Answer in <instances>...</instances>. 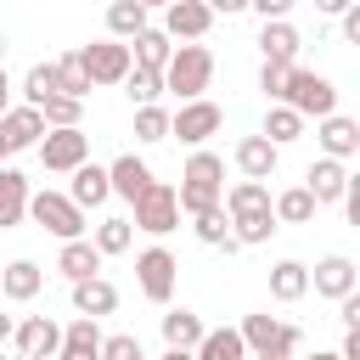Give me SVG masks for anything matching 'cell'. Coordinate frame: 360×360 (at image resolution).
Wrapping results in <instances>:
<instances>
[{"instance_id":"cell-38","label":"cell","mask_w":360,"mask_h":360,"mask_svg":"<svg viewBox=\"0 0 360 360\" xmlns=\"http://www.w3.org/2000/svg\"><path fill=\"white\" fill-rule=\"evenodd\" d=\"M281 225H276V214H248V219H231V236H236V248H259V242H270Z\"/></svg>"},{"instance_id":"cell-10","label":"cell","mask_w":360,"mask_h":360,"mask_svg":"<svg viewBox=\"0 0 360 360\" xmlns=\"http://www.w3.org/2000/svg\"><path fill=\"white\" fill-rule=\"evenodd\" d=\"M174 276H180V264H174L169 248H141L135 253V281H141V292L152 304H169L174 298Z\"/></svg>"},{"instance_id":"cell-32","label":"cell","mask_w":360,"mask_h":360,"mask_svg":"<svg viewBox=\"0 0 360 360\" xmlns=\"http://www.w3.org/2000/svg\"><path fill=\"white\" fill-rule=\"evenodd\" d=\"M315 208H321V202H315V197H309L304 186H292V191H281V197L270 202L276 225H309V219H315Z\"/></svg>"},{"instance_id":"cell-56","label":"cell","mask_w":360,"mask_h":360,"mask_svg":"<svg viewBox=\"0 0 360 360\" xmlns=\"http://www.w3.org/2000/svg\"><path fill=\"white\" fill-rule=\"evenodd\" d=\"M304 360H338V354H326V349H315V354H304Z\"/></svg>"},{"instance_id":"cell-3","label":"cell","mask_w":360,"mask_h":360,"mask_svg":"<svg viewBox=\"0 0 360 360\" xmlns=\"http://www.w3.org/2000/svg\"><path fill=\"white\" fill-rule=\"evenodd\" d=\"M281 107H292L298 118H326V112H338V84L326 73L292 68L287 73V90H281Z\"/></svg>"},{"instance_id":"cell-47","label":"cell","mask_w":360,"mask_h":360,"mask_svg":"<svg viewBox=\"0 0 360 360\" xmlns=\"http://www.w3.org/2000/svg\"><path fill=\"white\" fill-rule=\"evenodd\" d=\"M202 6H208L214 17H219V11H225V17H236V11H248V0H202Z\"/></svg>"},{"instance_id":"cell-17","label":"cell","mask_w":360,"mask_h":360,"mask_svg":"<svg viewBox=\"0 0 360 360\" xmlns=\"http://www.w3.org/2000/svg\"><path fill=\"white\" fill-rule=\"evenodd\" d=\"M276 163H281V152H276L264 135H242V141H236V169H242V180H270Z\"/></svg>"},{"instance_id":"cell-41","label":"cell","mask_w":360,"mask_h":360,"mask_svg":"<svg viewBox=\"0 0 360 360\" xmlns=\"http://www.w3.org/2000/svg\"><path fill=\"white\" fill-rule=\"evenodd\" d=\"M135 141H169V112L163 107H135Z\"/></svg>"},{"instance_id":"cell-39","label":"cell","mask_w":360,"mask_h":360,"mask_svg":"<svg viewBox=\"0 0 360 360\" xmlns=\"http://www.w3.org/2000/svg\"><path fill=\"white\" fill-rule=\"evenodd\" d=\"M79 112H84V101H73V96H51V101L39 107L45 129H79Z\"/></svg>"},{"instance_id":"cell-57","label":"cell","mask_w":360,"mask_h":360,"mask_svg":"<svg viewBox=\"0 0 360 360\" xmlns=\"http://www.w3.org/2000/svg\"><path fill=\"white\" fill-rule=\"evenodd\" d=\"M0 68H6V34H0Z\"/></svg>"},{"instance_id":"cell-46","label":"cell","mask_w":360,"mask_h":360,"mask_svg":"<svg viewBox=\"0 0 360 360\" xmlns=\"http://www.w3.org/2000/svg\"><path fill=\"white\" fill-rule=\"evenodd\" d=\"M343 39H349V45H360V6H349V11H343Z\"/></svg>"},{"instance_id":"cell-4","label":"cell","mask_w":360,"mask_h":360,"mask_svg":"<svg viewBox=\"0 0 360 360\" xmlns=\"http://www.w3.org/2000/svg\"><path fill=\"white\" fill-rule=\"evenodd\" d=\"M28 219L34 225H45L51 236H62V242H79L90 225H84V208L68 197V191H28Z\"/></svg>"},{"instance_id":"cell-23","label":"cell","mask_w":360,"mask_h":360,"mask_svg":"<svg viewBox=\"0 0 360 360\" xmlns=\"http://www.w3.org/2000/svg\"><path fill=\"white\" fill-rule=\"evenodd\" d=\"M174 56V39L163 34V28H141L135 39H129V62L135 68H152V73H163V62Z\"/></svg>"},{"instance_id":"cell-25","label":"cell","mask_w":360,"mask_h":360,"mask_svg":"<svg viewBox=\"0 0 360 360\" xmlns=\"http://www.w3.org/2000/svg\"><path fill=\"white\" fill-rule=\"evenodd\" d=\"M0 129H6L11 152H22V146H39V135H45V118H39V107H6Z\"/></svg>"},{"instance_id":"cell-1","label":"cell","mask_w":360,"mask_h":360,"mask_svg":"<svg viewBox=\"0 0 360 360\" xmlns=\"http://www.w3.org/2000/svg\"><path fill=\"white\" fill-rule=\"evenodd\" d=\"M219 197H225V163H219V152H191L186 158V174H180V186H174V202H180V214H208V208H219Z\"/></svg>"},{"instance_id":"cell-52","label":"cell","mask_w":360,"mask_h":360,"mask_svg":"<svg viewBox=\"0 0 360 360\" xmlns=\"http://www.w3.org/2000/svg\"><path fill=\"white\" fill-rule=\"evenodd\" d=\"M11 332H17V321H11V315H0V343H6Z\"/></svg>"},{"instance_id":"cell-18","label":"cell","mask_w":360,"mask_h":360,"mask_svg":"<svg viewBox=\"0 0 360 360\" xmlns=\"http://www.w3.org/2000/svg\"><path fill=\"white\" fill-rule=\"evenodd\" d=\"M56 360H101V332H96L90 315H73V321L62 326V349H56Z\"/></svg>"},{"instance_id":"cell-50","label":"cell","mask_w":360,"mask_h":360,"mask_svg":"<svg viewBox=\"0 0 360 360\" xmlns=\"http://www.w3.org/2000/svg\"><path fill=\"white\" fill-rule=\"evenodd\" d=\"M6 107H11V79H6V68H0V118H6Z\"/></svg>"},{"instance_id":"cell-2","label":"cell","mask_w":360,"mask_h":360,"mask_svg":"<svg viewBox=\"0 0 360 360\" xmlns=\"http://www.w3.org/2000/svg\"><path fill=\"white\" fill-rule=\"evenodd\" d=\"M214 84V51L208 45H174V56L163 62V90L180 101H197Z\"/></svg>"},{"instance_id":"cell-37","label":"cell","mask_w":360,"mask_h":360,"mask_svg":"<svg viewBox=\"0 0 360 360\" xmlns=\"http://www.w3.org/2000/svg\"><path fill=\"white\" fill-rule=\"evenodd\" d=\"M124 90H129L135 107H158V96H163V73H152V68H129V73H124Z\"/></svg>"},{"instance_id":"cell-16","label":"cell","mask_w":360,"mask_h":360,"mask_svg":"<svg viewBox=\"0 0 360 360\" xmlns=\"http://www.w3.org/2000/svg\"><path fill=\"white\" fill-rule=\"evenodd\" d=\"M343 186H349V163H338V158H315L304 174V191L315 202H343Z\"/></svg>"},{"instance_id":"cell-27","label":"cell","mask_w":360,"mask_h":360,"mask_svg":"<svg viewBox=\"0 0 360 360\" xmlns=\"http://www.w3.org/2000/svg\"><path fill=\"white\" fill-rule=\"evenodd\" d=\"M298 45H304V39H298V28H292L287 17H281V22H264V28H259V51H264V62H287V68H292Z\"/></svg>"},{"instance_id":"cell-6","label":"cell","mask_w":360,"mask_h":360,"mask_svg":"<svg viewBox=\"0 0 360 360\" xmlns=\"http://www.w3.org/2000/svg\"><path fill=\"white\" fill-rule=\"evenodd\" d=\"M236 332H242V349L248 354H270V349L276 354H298V343H304V332L287 326V321H276V315H248Z\"/></svg>"},{"instance_id":"cell-44","label":"cell","mask_w":360,"mask_h":360,"mask_svg":"<svg viewBox=\"0 0 360 360\" xmlns=\"http://www.w3.org/2000/svg\"><path fill=\"white\" fill-rule=\"evenodd\" d=\"M248 6H253V11L264 17V22H281V17L292 11V0H248Z\"/></svg>"},{"instance_id":"cell-51","label":"cell","mask_w":360,"mask_h":360,"mask_svg":"<svg viewBox=\"0 0 360 360\" xmlns=\"http://www.w3.org/2000/svg\"><path fill=\"white\" fill-rule=\"evenodd\" d=\"M163 360H197L191 349H163Z\"/></svg>"},{"instance_id":"cell-7","label":"cell","mask_w":360,"mask_h":360,"mask_svg":"<svg viewBox=\"0 0 360 360\" xmlns=\"http://www.w3.org/2000/svg\"><path fill=\"white\" fill-rule=\"evenodd\" d=\"M73 56H79V68H84V79H90V84H124V73L135 68V62H129V45H118V39L79 45Z\"/></svg>"},{"instance_id":"cell-49","label":"cell","mask_w":360,"mask_h":360,"mask_svg":"<svg viewBox=\"0 0 360 360\" xmlns=\"http://www.w3.org/2000/svg\"><path fill=\"white\" fill-rule=\"evenodd\" d=\"M354 0H315V11H326V17H343Z\"/></svg>"},{"instance_id":"cell-28","label":"cell","mask_w":360,"mask_h":360,"mask_svg":"<svg viewBox=\"0 0 360 360\" xmlns=\"http://www.w3.org/2000/svg\"><path fill=\"white\" fill-rule=\"evenodd\" d=\"M304 292H309V264L281 259V264L270 270V298H276V304H298Z\"/></svg>"},{"instance_id":"cell-55","label":"cell","mask_w":360,"mask_h":360,"mask_svg":"<svg viewBox=\"0 0 360 360\" xmlns=\"http://www.w3.org/2000/svg\"><path fill=\"white\" fill-rule=\"evenodd\" d=\"M253 360H292V354H276V349H270V354H253Z\"/></svg>"},{"instance_id":"cell-54","label":"cell","mask_w":360,"mask_h":360,"mask_svg":"<svg viewBox=\"0 0 360 360\" xmlns=\"http://www.w3.org/2000/svg\"><path fill=\"white\" fill-rule=\"evenodd\" d=\"M135 6H141V11H158V6H169V0H135Z\"/></svg>"},{"instance_id":"cell-19","label":"cell","mask_w":360,"mask_h":360,"mask_svg":"<svg viewBox=\"0 0 360 360\" xmlns=\"http://www.w3.org/2000/svg\"><path fill=\"white\" fill-rule=\"evenodd\" d=\"M225 219H248V214H270V186L264 180H236L225 197H219Z\"/></svg>"},{"instance_id":"cell-26","label":"cell","mask_w":360,"mask_h":360,"mask_svg":"<svg viewBox=\"0 0 360 360\" xmlns=\"http://www.w3.org/2000/svg\"><path fill=\"white\" fill-rule=\"evenodd\" d=\"M22 214H28V180L11 163H0V231L6 225H22Z\"/></svg>"},{"instance_id":"cell-40","label":"cell","mask_w":360,"mask_h":360,"mask_svg":"<svg viewBox=\"0 0 360 360\" xmlns=\"http://www.w3.org/2000/svg\"><path fill=\"white\" fill-rule=\"evenodd\" d=\"M56 96H73V101L90 96V79H84L79 56H62V62H56Z\"/></svg>"},{"instance_id":"cell-13","label":"cell","mask_w":360,"mask_h":360,"mask_svg":"<svg viewBox=\"0 0 360 360\" xmlns=\"http://www.w3.org/2000/svg\"><path fill=\"white\" fill-rule=\"evenodd\" d=\"M315 141H321V158L349 163V158L360 152V124H354V118H343V112H326V118H321V129H315Z\"/></svg>"},{"instance_id":"cell-29","label":"cell","mask_w":360,"mask_h":360,"mask_svg":"<svg viewBox=\"0 0 360 360\" xmlns=\"http://www.w3.org/2000/svg\"><path fill=\"white\" fill-rule=\"evenodd\" d=\"M259 135H264V141H270V146L281 152V146H292V141L304 135V118H298L292 107H281V101H270V112H264V129H259Z\"/></svg>"},{"instance_id":"cell-21","label":"cell","mask_w":360,"mask_h":360,"mask_svg":"<svg viewBox=\"0 0 360 360\" xmlns=\"http://www.w3.org/2000/svg\"><path fill=\"white\" fill-rule=\"evenodd\" d=\"M56 270H62L68 281H90V276H101V253H96V242H90V236H79V242H62V253H56Z\"/></svg>"},{"instance_id":"cell-33","label":"cell","mask_w":360,"mask_h":360,"mask_svg":"<svg viewBox=\"0 0 360 360\" xmlns=\"http://www.w3.org/2000/svg\"><path fill=\"white\" fill-rule=\"evenodd\" d=\"M141 28H152V22H146V11L135 0H107V34L112 39H135Z\"/></svg>"},{"instance_id":"cell-30","label":"cell","mask_w":360,"mask_h":360,"mask_svg":"<svg viewBox=\"0 0 360 360\" xmlns=\"http://www.w3.org/2000/svg\"><path fill=\"white\" fill-rule=\"evenodd\" d=\"M202 332H208V326H202V315H191V309H169V315H163V343H169V349H197Z\"/></svg>"},{"instance_id":"cell-14","label":"cell","mask_w":360,"mask_h":360,"mask_svg":"<svg viewBox=\"0 0 360 360\" xmlns=\"http://www.w3.org/2000/svg\"><path fill=\"white\" fill-rule=\"evenodd\" d=\"M354 276H360V270H354L349 253H326V259L309 270V287H315L321 298H349V292H354Z\"/></svg>"},{"instance_id":"cell-11","label":"cell","mask_w":360,"mask_h":360,"mask_svg":"<svg viewBox=\"0 0 360 360\" xmlns=\"http://www.w3.org/2000/svg\"><path fill=\"white\" fill-rule=\"evenodd\" d=\"M17 354L22 360H56V349H62V326L51 321V315H28V321H17Z\"/></svg>"},{"instance_id":"cell-43","label":"cell","mask_w":360,"mask_h":360,"mask_svg":"<svg viewBox=\"0 0 360 360\" xmlns=\"http://www.w3.org/2000/svg\"><path fill=\"white\" fill-rule=\"evenodd\" d=\"M287 62H264L259 68V90H264V101H281V90H287Z\"/></svg>"},{"instance_id":"cell-48","label":"cell","mask_w":360,"mask_h":360,"mask_svg":"<svg viewBox=\"0 0 360 360\" xmlns=\"http://www.w3.org/2000/svg\"><path fill=\"white\" fill-rule=\"evenodd\" d=\"M338 360H360V332H343V349H338Z\"/></svg>"},{"instance_id":"cell-24","label":"cell","mask_w":360,"mask_h":360,"mask_svg":"<svg viewBox=\"0 0 360 360\" xmlns=\"http://www.w3.org/2000/svg\"><path fill=\"white\" fill-rule=\"evenodd\" d=\"M68 197H73L79 208H101V202L112 197L107 169H101V163H79V169H73V186H68Z\"/></svg>"},{"instance_id":"cell-34","label":"cell","mask_w":360,"mask_h":360,"mask_svg":"<svg viewBox=\"0 0 360 360\" xmlns=\"http://www.w3.org/2000/svg\"><path fill=\"white\" fill-rule=\"evenodd\" d=\"M56 96V62H34L22 73V107H45Z\"/></svg>"},{"instance_id":"cell-42","label":"cell","mask_w":360,"mask_h":360,"mask_svg":"<svg viewBox=\"0 0 360 360\" xmlns=\"http://www.w3.org/2000/svg\"><path fill=\"white\" fill-rule=\"evenodd\" d=\"M101 360H146V354H141V338L112 332V338H101Z\"/></svg>"},{"instance_id":"cell-36","label":"cell","mask_w":360,"mask_h":360,"mask_svg":"<svg viewBox=\"0 0 360 360\" xmlns=\"http://www.w3.org/2000/svg\"><path fill=\"white\" fill-rule=\"evenodd\" d=\"M129 242H135V225H129V219H118V214H112V219H101V225H96V253H101V259L129 253Z\"/></svg>"},{"instance_id":"cell-5","label":"cell","mask_w":360,"mask_h":360,"mask_svg":"<svg viewBox=\"0 0 360 360\" xmlns=\"http://www.w3.org/2000/svg\"><path fill=\"white\" fill-rule=\"evenodd\" d=\"M129 208H135V219H129V225H135V231H146V236H169V231L180 225V202H174V186H169V180H152Z\"/></svg>"},{"instance_id":"cell-9","label":"cell","mask_w":360,"mask_h":360,"mask_svg":"<svg viewBox=\"0 0 360 360\" xmlns=\"http://www.w3.org/2000/svg\"><path fill=\"white\" fill-rule=\"evenodd\" d=\"M39 163L51 174H73L79 163H90V135L84 129H45L39 135Z\"/></svg>"},{"instance_id":"cell-12","label":"cell","mask_w":360,"mask_h":360,"mask_svg":"<svg viewBox=\"0 0 360 360\" xmlns=\"http://www.w3.org/2000/svg\"><path fill=\"white\" fill-rule=\"evenodd\" d=\"M208 22H214V11H208L202 0H169V6H163V34H169V39L197 45V39L208 34Z\"/></svg>"},{"instance_id":"cell-35","label":"cell","mask_w":360,"mask_h":360,"mask_svg":"<svg viewBox=\"0 0 360 360\" xmlns=\"http://www.w3.org/2000/svg\"><path fill=\"white\" fill-rule=\"evenodd\" d=\"M197 242H208V248H225V253H236V236H231V219H225V208H208V214H197Z\"/></svg>"},{"instance_id":"cell-45","label":"cell","mask_w":360,"mask_h":360,"mask_svg":"<svg viewBox=\"0 0 360 360\" xmlns=\"http://www.w3.org/2000/svg\"><path fill=\"white\" fill-rule=\"evenodd\" d=\"M338 309H343V326H349V332H360V292L338 298Z\"/></svg>"},{"instance_id":"cell-8","label":"cell","mask_w":360,"mask_h":360,"mask_svg":"<svg viewBox=\"0 0 360 360\" xmlns=\"http://www.w3.org/2000/svg\"><path fill=\"white\" fill-rule=\"evenodd\" d=\"M219 124H225V112H219L208 96L180 101V107L169 112V135H174V141H186V146H202L208 135H219Z\"/></svg>"},{"instance_id":"cell-22","label":"cell","mask_w":360,"mask_h":360,"mask_svg":"<svg viewBox=\"0 0 360 360\" xmlns=\"http://www.w3.org/2000/svg\"><path fill=\"white\" fill-rule=\"evenodd\" d=\"M39 287H45V270H39L34 259H11V264L0 270V292H6L11 304H28Z\"/></svg>"},{"instance_id":"cell-53","label":"cell","mask_w":360,"mask_h":360,"mask_svg":"<svg viewBox=\"0 0 360 360\" xmlns=\"http://www.w3.org/2000/svg\"><path fill=\"white\" fill-rule=\"evenodd\" d=\"M6 158H11V141H6V129H0V163H6Z\"/></svg>"},{"instance_id":"cell-15","label":"cell","mask_w":360,"mask_h":360,"mask_svg":"<svg viewBox=\"0 0 360 360\" xmlns=\"http://www.w3.org/2000/svg\"><path fill=\"white\" fill-rule=\"evenodd\" d=\"M152 180H158V174H152V169H146V158H135V152H124V158H112V163H107V186H112V197H124V202H135Z\"/></svg>"},{"instance_id":"cell-20","label":"cell","mask_w":360,"mask_h":360,"mask_svg":"<svg viewBox=\"0 0 360 360\" xmlns=\"http://www.w3.org/2000/svg\"><path fill=\"white\" fill-rule=\"evenodd\" d=\"M73 309H79V315H90V321H101V315H112V309H118V287H112L107 276L73 281Z\"/></svg>"},{"instance_id":"cell-31","label":"cell","mask_w":360,"mask_h":360,"mask_svg":"<svg viewBox=\"0 0 360 360\" xmlns=\"http://www.w3.org/2000/svg\"><path fill=\"white\" fill-rule=\"evenodd\" d=\"M191 354H197V360H248L236 326H214V332H202V343H197Z\"/></svg>"}]
</instances>
